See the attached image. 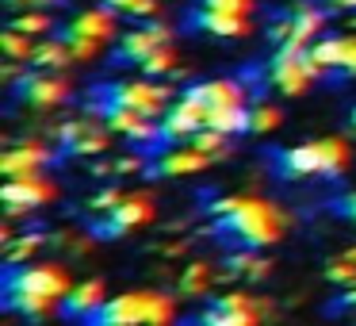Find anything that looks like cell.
<instances>
[{
	"label": "cell",
	"instance_id": "4",
	"mask_svg": "<svg viewBox=\"0 0 356 326\" xmlns=\"http://www.w3.org/2000/svg\"><path fill=\"white\" fill-rule=\"evenodd\" d=\"M172 303L161 292H127L104 300V307L96 311L88 323L96 326H131V323H169Z\"/></svg>",
	"mask_w": 356,
	"mask_h": 326
},
{
	"label": "cell",
	"instance_id": "32",
	"mask_svg": "<svg viewBox=\"0 0 356 326\" xmlns=\"http://www.w3.org/2000/svg\"><path fill=\"white\" fill-rule=\"evenodd\" d=\"M325 277H330L333 284H356V261L341 257V261H333L330 269H325Z\"/></svg>",
	"mask_w": 356,
	"mask_h": 326
},
{
	"label": "cell",
	"instance_id": "34",
	"mask_svg": "<svg viewBox=\"0 0 356 326\" xmlns=\"http://www.w3.org/2000/svg\"><path fill=\"white\" fill-rule=\"evenodd\" d=\"M348 311H356V284L348 288L345 295H337V300L330 303V315H348Z\"/></svg>",
	"mask_w": 356,
	"mask_h": 326
},
{
	"label": "cell",
	"instance_id": "24",
	"mask_svg": "<svg viewBox=\"0 0 356 326\" xmlns=\"http://www.w3.org/2000/svg\"><path fill=\"white\" fill-rule=\"evenodd\" d=\"M211 280H215L211 265L207 261H192L184 272H180V292H184V295H203L211 288Z\"/></svg>",
	"mask_w": 356,
	"mask_h": 326
},
{
	"label": "cell",
	"instance_id": "37",
	"mask_svg": "<svg viewBox=\"0 0 356 326\" xmlns=\"http://www.w3.org/2000/svg\"><path fill=\"white\" fill-rule=\"evenodd\" d=\"M8 4H54V0H8Z\"/></svg>",
	"mask_w": 356,
	"mask_h": 326
},
{
	"label": "cell",
	"instance_id": "12",
	"mask_svg": "<svg viewBox=\"0 0 356 326\" xmlns=\"http://www.w3.org/2000/svg\"><path fill=\"white\" fill-rule=\"evenodd\" d=\"M165 42H172V27L154 24V20H149L146 27H138V31H131V35H123V39H119L115 62L119 65H142L157 47H165Z\"/></svg>",
	"mask_w": 356,
	"mask_h": 326
},
{
	"label": "cell",
	"instance_id": "25",
	"mask_svg": "<svg viewBox=\"0 0 356 326\" xmlns=\"http://www.w3.org/2000/svg\"><path fill=\"white\" fill-rule=\"evenodd\" d=\"M0 50H4V58H16V62H31V58H35L31 35H27V31H16V27H8V31H4Z\"/></svg>",
	"mask_w": 356,
	"mask_h": 326
},
{
	"label": "cell",
	"instance_id": "19",
	"mask_svg": "<svg viewBox=\"0 0 356 326\" xmlns=\"http://www.w3.org/2000/svg\"><path fill=\"white\" fill-rule=\"evenodd\" d=\"M104 300H108V295H104L100 280H85V284H77V288H70V292H65L62 315L65 318H85V323H88V318L104 307Z\"/></svg>",
	"mask_w": 356,
	"mask_h": 326
},
{
	"label": "cell",
	"instance_id": "10",
	"mask_svg": "<svg viewBox=\"0 0 356 326\" xmlns=\"http://www.w3.org/2000/svg\"><path fill=\"white\" fill-rule=\"evenodd\" d=\"M157 127H161V150H165V146H172V142L192 139L200 127H207V108H203L200 100H192L188 93H180L177 100L165 108V116Z\"/></svg>",
	"mask_w": 356,
	"mask_h": 326
},
{
	"label": "cell",
	"instance_id": "26",
	"mask_svg": "<svg viewBox=\"0 0 356 326\" xmlns=\"http://www.w3.org/2000/svg\"><path fill=\"white\" fill-rule=\"evenodd\" d=\"M272 127H280V111L272 104H249V131L245 134H264Z\"/></svg>",
	"mask_w": 356,
	"mask_h": 326
},
{
	"label": "cell",
	"instance_id": "2",
	"mask_svg": "<svg viewBox=\"0 0 356 326\" xmlns=\"http://www.w3.org/2000/svg\"><path fill=\"white\" fill-rule=\"evenodd\" d=\"M215 234L238 249H264L284 238V215L264 200L238 196L230 211L215 215Z\"/></svg>",
	"mask_w": 356,
	"mask_h": 326
},
{
	"label": "cell",
	"instance_id": "17",
	"mask_svg": "<svg viewBox=\"0 0 356 326\" xmlns=\"http://www.w3.org/2000/svg\"><path fill=\"white\" fill-rule=\"evenodd\" d=\"M188 27L192 31H203V35H215V39H238V35L249 31V16H234V12H218V8H200L188 16Z\"/></svg>",
	"mask_w": 356,
	"mask_h": 326
},
{
	"label": "cell",
	"instance_id": "11",
	"mask_svg": "<svg viewBox=\"0 0 356 326\" xmlns=\"http://www.w3.org/2000/svg\"><path fill=\"white\" fill-rule=\"evenodd\" d=\"M58 142L65 157H96L111 146V127H96L92 119H70L58 127Z\"/></svg>",
	"mask_w": 356,
	"mask_h": 326
},
{
	"label": "cell",
	"instance_id": "27",
	"mask_svg": "<svg viewBox=\"0 0 356 326\" xmlns=\"http://www.w3.org/2000/svg\"><path fill=\"white\" fill-rule=\"evenodd\" d=\"M172 62H177V50H172V42H165V47H157L154 54L142 62V73H146V77H161V73H172Z\"/></svg>",
	"mask_w": 356,
	"mask_h": 326
},
{
	"label": "cell",
	"instance_id": "6",
	"mask_svg": "<svg viewBox=\"0 0 356 326\" xmlns=\"http://www.w3.org/2000/svg\"><path fill=\"white\" fill-rule=\"evenodd\" d=\"M100 96H104V111L108 108H134L149 119L165 116V108L172 104L169 85H149V81H119V85L104 88Z\"/></svg>",
	"mask_w": 356,
	"mask_h": 326
},
{
	"label": "cell",
	"instance_id": "13",
	"mask_svg": "<svg viewBox=\"0 0 356 326\" xmlns=\"http://www.w3.org/2000/svg\"><path fill=\"white\" fill-rule=\"evenodd\" d=\"M310 58L322 65V73L356 77V35H330L310 47Z\"/></svg>",
	"mask_w": 356,
	"mask_h": 326
},
{
	"label": "cell",
	"instance_id": "1",
	"mask_svg": "<svg viewBox=\"0 0 356 326\" xmlns=\"http://www.w3.org/2000/svg\"><path fill=\"white\" fill-rule=\"evenodd\" d=\"M70 272L62 265H4L0 277V292H4V307L16 311L24 318H42L58 300L70 292Z\"/></svg>",
	"mask_w": 356,
	"mask_h": 326
},
{
	"label": "cell",
	"instance_id": "38",
	"mask_svg": "<svg viewBox=\"0 0 356 326\" xmlns=\"http://www.w3.org/2000/svg\"><path fill=\"white\" fill-rule=\"evenodd\" d=\"M348 134H356V108H353V116H348Z\"/></svg>",
	"mask_w": 356,
	"mask_h": 326
},
{
	"label": "cell",
	"instance_id": "20",
	"mask_svg": "<svg viewBox=\"0 0 356 326\" xmlns=\"http://www.w3.org/2000/svg\"><path fill=\"white\" fill-rule=\"evenodd\" d=\"M47 162H50V150L39 146V142H27V146H16V150L4 154L0 173H8V177H27V173H39Z\"/></svg>",
	"mask_w": 356,
	"mask_h": 326
},
{
	"label": "cell",
	"instance_id": "31",
	"mask_svg": "<svg viewBox=\"0 0 356 326\" xmlns=\"http://www.w3.org/2000/svg\"><path fill=\"white\" fill-rule=\"evenodd\" d=\"M12 27L16 31H27V35H42V31H50V16H42V12H27V16H16L12 20Z\"/></svg>",
	"mask_w": 356,
	"mask_h": 326
},
{
	"label": "cell",
	"instance_id": "5",
	"mask_svg": "<svg viewBox=\"0 0 356 326\" xmlns=\"http://www.w3.org/2000/svg\"><path fill=\"white\" fill-rule=\"evenodd\" d=\"M318 77H322V65L310 58V47H276V58L264 65V85L284 96L307 93V85Z\"/></svg>",
	"mask_w": 356,
	"mask_h": 326
},
{
	"label": "cell",
	"instance_id": "33",
	"mask_svg": "<svg viewBox=\"0 0 356 326\" xmlns=\"http://www.w3.org/2000/svg\"><path fill=\"white\" fill-rule=\"evenodd\" d=\"M119 200H123V192H119V188H108V192H100V196L88 200V211H92V215H104V211H111Z\"/></svg>",
	"mask_w": 356,
	"mask_h": 326
},
{
	"label": "cell",
	"instance_id": "36",
	"mask_svg": "<svg viewBox=\"0 0 356 326\" xmlns=\"http://www.w3.org/2000/svg\"><path fill=\"white\" fill-rule=\"evenodd\" d=\"M325 12H356V0H318Z\"/></svg>",
	"mask_w": 356,
	"mask_h": 326
},
{
	"label": "cell",
	"instance_id": "35",
	"mask_svg": "<svg viewBox=\"0 0 356 326\" xmlns=\"http://www.w3.org/2000/svg\"><path fill=\"white\" fill-rule=\"evenodd\" d=\"M333 211L356 226V192H348V196H341V200H333Z\"/></svg>",
	"mask_w": 356,
	"mask_h": 326
},
{
	"label": "cell",
	"instance_id": "15",
	"mask_svg": "<svg viewBox=\"0 0 356 326\" xmlns=\"http://www.w3.org/2000/svg\"><path fill=\"white\" fill-rule=\"evenodd\" d=\"M211 162H215V157H211L207 150H200V146L188 142V146H177V150H165V154L149 157L146 173H149V177H184V173L207 169Z\"/></svg>",
	"mask_w": 356,
	"mask_h": 326
},
{
	"label": "cell",
	"instance_id": "14",
	"mask_svg": "<svg viewBox=\"0 0 356 326\" xmlns=\"http://www.w3.org/2000/svg\"><path fill=\"white\" fill-rule=\"evenodd\" d=\"M261 311H264V307L253 300V295L230 292V295H222L215 307L203 311L200 323H207V326H253L257 318H261Z\"/></svg>",
	"mask_w": 356,
	"mask_h": 326
},
{
	"label": "cell",
	"instance_id": "22",
	"mask_svg": "<svg viewBox=\"0 0 356 326\" xmlns=\"http://www.w3.org/2000/svg\"><path fill=\"white\" fill-rule=\"evenodd\" d=\"M226 265H230L226 272H230V277H241V280H264L268 277V261H264L257 249H238Z\"/></svg>",
	"mask_w": 356,
	"mask_h": 326
},
{
	"label": "cell",
	"instance_id": "18",
	"mask_svg": "<svg viewBox=\"0 0 356 326\" xmlns=\"http://www.w3.org/2000/svg\"><path fill=\"white\" fill-rule=\"evenodd\" d=\"M192 100H200L203 108H207V116L215 108H230V104H249L245 88L238 85V81H200V85L184 88Z\"/></svg>",
	"mask_w": 356,
	"mask_h": 326
},
{
	"label": "cell",
	"instance_id": "3",
	"mask_svg": "<svg viewBox=\"0 0 356 326\" xmlns=\"http://www.w3.org/2000/svg\"><path fill=\"white\" fill-rule=\"evenodd\" d=\"M348 165V142L345 139H318V142H302V146L280 150L276 154V169L280 177H333Z\"/></svg>",
	"mask_w": 356,
	"mask_h": 326
},
{
	"label": "cell",
	"instance_id": "8",
	"mask_svg": "<svg viewBox=\"0 0 356 326\" xmlns=\"http://www.w3.org/2000/svg\"><path fill=\"white\" fill-rule=\"evenodd\" d=\"M149 215H154V196L149 192H131V196H123L111 211H104L88 234H96V238H119V234L142 226Z\"/></svg>",
	"mask_w": 356,
	"mask_h": 326
},
{
	"label": "cell",
	"instance_id": "7",
	"mask_svg": "<svg viewBox=\"0 0 356 326\" xmlns=\"http://www.w3.org/2000/svg\"><path fill=\"white\" fill-rule=\"evenodd\" d=\"M322 24H325L322 4H299L295 12L280 16L268 27V42L272 47H310L318 39V31H322Z\"/></svg>",
	"mask_w": 356,
	"mask_h": 326
},
{
	"label": "cell",
	"instance_id": "23",
	"mask_svg": "<svg viewBox=\"0 0 356 326\" xmlns=\"http://www.w3.org/2000/svg\"><path fill=\"white\" fill-rule=\"evenodd\" d=\"M70 62H73V50L65 47L62 39L35 47V58H31V65H39V70H65Z\"/></svg>",
	"mask_w": 356,
	"mask_h": 326
},
{
	"label": "cell",
	"instance_id": "16",
	"mask_svg": "<svg viewBox=\"0 0 356 326\" xmlns=\"http://www.w3.org/2000/svg\"><path fill=\"white\" fill-rule=\"evenodd\" d=\"M50 196H54V185L39 180V173H27V177H8L0 200L8 203V211H31L39 203H47Z\"/></svg>",
	"mask_w": 356,
	"mask_h": 326
},
{
	"label": "cell",
	"instance_id": "9",
	"mask_svg": "<svg viewBox=\"0 0 356 326\" xmlns=\"http://www.w3.org/2000/svg\"><path fill=\"white\" fill-rule=\"evenodd\" d=\"M16 96L39 111H50L70 96V81L62 77V70H39V65H31V73H24L16 81Z\"/></svg>",
	"mask_w": 356,
	"mask_h": 326
},
{
	"label": "cell",
	"instance_id": "29",
	"mask_svg": "<svg viewBox=\"0 0 356 326\" xmlns=\"http://www.w3.org/2000/svg\"><path fill=\"white\" fill-rule=\"evenodd\" d=\"M39 246H42V234H24V238H16V242L8 238V249H4V265H19L24 257H31Z\"/></svg>",
	"mask_w": 356,
	"mask_h": 326
},
{
	"label": "cell",
	"instance_id": "21",
	"mask_svg": "<svg viewBox=\"0 0 356 326\" xmlns=\"http://www.w3.org/2000/svg\"><path fill=\"white\" fill-rule=\"evenodd\" d=\"M115 12L104 4L100 12H81L77 20H70L65 24V31H73V35H85V39H96V42H108L111 35H115Z\"/></svg>",
	"mask_w": 356,
	"mask_h": 326
},
{
	"label": "cell",
	"instance_id": "39",
	"mask_svg": "<svg viewBox=\"0 0 356 326\" xmlns=\"http://www.w3.org/2000/svg\"><path fill=\"white\" fill-rule=\"evenodd\" d=\"M345 257H348V261H356V246H348V249H345Z\"/></svg>",
	"mask_w": 356,
	"mask_h": 326
},
{
	"label": "cell",
	"instance_id": "30",
	"mask_svg": "<svg viewBox=\"0 0 356 326\" xmlns=\"http://www.w3.org/2000/svg\"><path fill=\"white\" fill-rule=\"evenodd\" d=\"M111 12H127V16H154L157 0H104Z\"/></svg>",
	"mask_w": 356,
	"mask_h": 326
},
{
	"label": "cell",
	"instance_id": "28",
	"mask_svg": "<svg viewBox=\"0 0 356 326\" xmlns=\"http://www.w3.org/2000/svg\"><path fill=\"white\" fill-rule=\"evenodd\" d=\"M58 39H62L65 47L73 50V58H81V62H88V58H96V54H100V47H104V42H96V39H85V35H73V31H65V27L58 31Z\"/></svg>",
	"mask_w": 356,
	"mask_h": 326
}]
</instances>
